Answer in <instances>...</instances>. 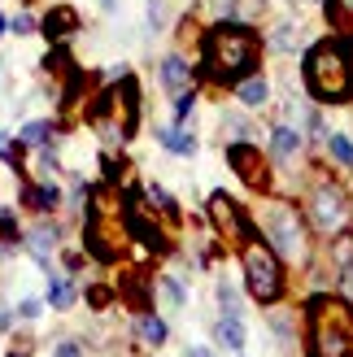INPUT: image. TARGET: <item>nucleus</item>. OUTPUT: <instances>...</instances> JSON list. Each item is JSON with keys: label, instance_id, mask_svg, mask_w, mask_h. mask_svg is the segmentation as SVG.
Returning <instances> with one entry per match:
<instances>
[{"label": "nucleus", "instance_id": "nucleus-6", "mask_svg": "<svg viewBox=\"0 0 353 357\" xmlns=\"http://www.w3.org/2000/svg\"><path fill=\"white\" fill-rule=\"evenodd\" d=\"M310 222L323 231V236H336V231H345L349 222V201H345V192L336 183H323L319 192L310 196Z\"/></svg>", "mask_w": 353, "mask_h": 357}, {"label": "nucleus", "instance_id": "nucleus-12", "mask_svg": "<svg viewBox=\"0 0 353 357\" xmlns=\"http://www.w3.org/2000/svg\"><path fill=\"white\" fill-rule=\"evenodd\" d=\"M323 5H327V22L353 40V0H323Z\"/></svg>", "mask_w": 353, "mask_h": 357}, {"label": "nucleus", "instance_id": "nucleus-23", "mask_svg": "<svg viewBox=\"0 0 353 357\" xmlns=\"http://www.w3.org/2000/svg\"><path fill=\"white\" fill-rule=\"evenodd\" d=\"M218 301H223V310H227V314H236V310H240V301H236V288H232V283H218Z\"/></svg>", "mask_w": 353, "mask_h": 357}, {"label": "nucleus", "instance_id": "nucleus-30", "mask_svg": "<svg viewBox=\"0 0 353 357\" xmlns=\"http://www.w3.org/2000/svg\"><path fill=\"white\" fill-rule=\"evenodd\" d=\"M5 26H9V22H5V13H0V35H5Z\"/></svg>", "mask_w": 353, "mask_h": 357}, {"label": "nucleus", "instance_id": "nucleus-32", "mask_svg": "<svg viewBox=\"0 0 353 357\" xmlns=\"http://www.w3.org/2000/svg\"><path fill=\"white\" fill-rule=\"evenodd\" d=\"M0 213H5V209H0Z\"/></svg>", "mask_w": 353, "mask_h": 357}, {"label": "nucleus", "instance_id": "nucleus-31", "mask_svg": "<svg viewBox=\"0 0 353 357\" xmlns=\"http://www.w3.org/2000/svg\"><path fill=\"white\" fill-rule=\"evenodd\" d=\"M100 5H105V9H114V5H118V0H100Z\"/></svg>", "mask_w": 353, "mask_h": 357}, {"label": "nucleus", "instance_id": "nucleus-25", "mask_svg": "<svg viewBox=\"0 0 353 357\" xmlns=\"http://www.w3.org/2000/svg\"><path fill=\"white\" fill-rule=\"evenodd\" d=\"M9 26H13L17 35H31V31H35V22H31V13H17V17H13Z\"/></svg>", "mask_w": 353, "mask_h": 357}, {"label": "nucleus", "instance_id": "nucleus-21", "mask_svg": "<svg viewBox=\"0 0 353 357\" xmlns=\"http://www.w3.org/2000/svg\"><path fill=\"white\" fill-rule=\"evenodd\" d=\"M48 301H52L57 310H66L70 301H75V292H70V283H66V279H52V275H48Z\"/></svg>", "mask_w": 353, "mask_h": 357}, {"label": "nucleus", "instance_id": "nucleus-5", "mask_svg": "<svg viewBox=\"0 0 353 357\" xmlns=\"http://www.w3.org/2000/svg\"><path fill=\"white\" fill-rule=\"evenodd\" d=\"M271 244H275V253L279 257H288V261H301L306 257V231H301V218H296V209L292 205H275L271 209Z\"/></svg>", "mask_w": 353, "mask_h": 357}, {"label": "nucleus", "instance_id": "nucleus-18", "mask_svg": "<svg viewBox=\"0 0 353 357\" xmlns=\"http://www.w3.org/2000/svg\"><path fill=\"white\" fill-rule=\"evenodd\" d=\"M52 240H57V231H52L48 222H44V227H35V231H31V253L44 261V257H48V248H52Z\"/></svg>", "mask_w": 353, "mask_h": 357}, {"label": "nucleus", "instance_id": "nucleus-13", "mask_svg": "<svg viewBox=\"0 0 353 357\" xmlns=\"http://www.w3.org/2000/svg\"><path fill=\"white\" fill-rule=\"evenodd\" d=\"M236 96H240L244 105H266V96H271V87H266V79H257V75H249V79H240V83H236Z\"/></svg>", "mask_w": 353, "mask_h": 357}, {"label": "nucleus", "instance_id": "nucleus-28", "mask_svg": "<svg viewBox=\"0 0 353 357\" xmlns=\"http://www.w3.org/2000/svg\"><path fill=\"white\" fill-rule=\"evenodd\" d=\"M52 357H83V353H79V344H57V353H52Z\"/></svg>", "mask_w": 353, "mask_h": 357}, {"label": "nucleus", "instance_id": "nucleus-8", "mask_svg": "<svg viewBox=\"0 0 353 357\" xmlns=\"http://www.w3.org/2000/svg\"><path fill=\"white\" fill-rule=\"evenodd\" d=\"M227 162H232V170H236L249 188H266V166H262V153H257L253 144L236 139V144L227 149Z\"/></svg>", "mask_w": 353, "mask_h": 357}, {"label": "nucleus", "instance_id": "nucleus-17", "mask_svg": "<svg viewBox=\"0 0 353 357\" xmlns=\"http://www.w3.org/2000/svg\"><path fill=\"white\" fill-rule=\"evenodd\" d=\"M27 201H31L35 209H44V213H48V209H57L61 196H57V188H52V183H40V188H31V192H27Z\"/></svg>", "mask_w": 353, "mask_h": 357}, {"label": "nucleus", "instance_id": "nucleus-27", "mask_svg": "<svg viewBox=\"0 0 353 357\" xmlns=\"http://www.w3.org/2000/svg\"><path fill=\"white\" fill-rule=\"evenodd\" d=\"M149 26H153V31L162 26V5H157V0H149Z\"/></svg>", "mask_w": 353, "mask_h": 357}, {"label": "nucleus", "instance_id": "nucleus-19", "mask_svg": "<svg viewBox=\"0 0 353 357\" xmlns=\"http://www.w3.org/2000/svg\"><path fill=\"white\" fill-rule=\"evenodd\" d=\"M48 135H52V122H27L22 127V144H31V149H40V144H48Z\"/></svg>", "mask_w": 353, "mask_h": 357}, {"label": "nucleus", "instance_id": "nucleus-10", "mask_svg": "<svg viewBox=\"0 0 353 357\" xmlns=\"http://www.w3.org/2000/svg\"><path fill=\"white\" fill-rule=\"evenodd\" d=\"M162 83H166L170 96H183L188 87H192V70H188V61H183V57H166V61H162Z\"/></svg>", "mask_w": 353, "mask_h": 357}, {"label": "nucleus", "instance_id": "nucleus-15", "mask_svg": "<svg viewBox=\"0 0 353 357\" xmlns=\"http://www.w3.org/2000/svg\"><path fill=\"white\" fill-rule=\"evenodd\" d=\"M70 31H75V13H70V9H52L44 17V35H48V40H61V35H70Z\"/></svg>", "mask_w": 353, "mask_h": 357}, {"label": "nucleus", "instance_id": "nucleus-7", "mask_svg": "<svg viewBox=\"0 0 353 357\" xmlns=\"http://www.w3.org/2000/svg\"><path fill=\"white\" fill-rule=\"evenodd\" d=\"M209 218H214V227L223 231L227 240H249V236H253V227L244 222L240 205H236L227 192H214V196H209Z\"/></svg>", "mask_w": 353, "mask_h": 357}, {"label": "nucleus", "instance_id": "nucleus-11", "mask_svg": "<svg viewBox=\"0 0 353 357\" xmlns=\"http://www.w3.org/2000/svg\"><path fill=\"white\" fill-rule=\"evenodd\" d=\"M214 335H218V344H227L232 353L244 349V327H240V318H236V314H223V318H218V327H214Z\"/></svg>", "mask_w": 353, "mask_h": 357}, {"label": "nucleus", "instance_id": "nucleus-2", "mask_svg": "<svg viewBox=\"0 0 353 357\" xmlns=\"http://www.w3.org/2000/svg\"><path fill=\"white\" fill-rule=\"evenodd\" d=\"M306 87L323 105H340L353 96V40L349 35L323 40L306 52Z\"/></svg>", "mask_w": 353, "mask_h": 357}, {"label": "nucleus", "instance_id": "nucleus-22", "mask_svg": "<svg viewBox=\"0 0 353 357\" xmlns=\"http://www.w3.org/2000/svg\"><path fill=\"white\" fill-rule=\"evenodd\" d=\"M140 335H144L149 344H162V340H166V323H162V318H153V314L140 318Z\"/></svg>", "mask_w": 353, "mask_h": 357}, {"label": "nucleus", "instance_id": "nucleus-16", "mask_svg": "<svg viewBox=\"0 0 353 357\" xmlns=\"http://www.w3.org/2000/svg\"><path fill=\"white\" fill-rule=\"evenodd\" d=\"M271 149H275V157H292L296 149H301V135H296L292 127H275V135H271Z\"/></svg>", "mask_w": 353, "mask_h": 357}, {"label": "nucleus", "instance_id": "nucleus-9", "mask_svg": "<svg viewBox=\"0 0 353 357\" xmlns=\"http://www.w3.org/2000/svg\"><path fill=\"white\" fill-rule=\"evenodd\" d=\"M122 218H127V231H131V236H135L140 244H144V248H157V253H166V236H162V231H157V227L144 218V213L135 209V196L127 201V209H122Z\"/></svg>", "mask_w": 353, "mask_h": 357}, {"label": "nucleus", "instance_id": "nucleus-14", "mask_svg": "<svg viewBox=\"0 0 353 357\" xmlns=\"http://www.w3.org/2000/svg\"><path fill=\"white\" fill-rule=\"evenodd\" d=\"M157 139L170 149V153H179V157H192L197 153V139H192L188 131H179V127H166V131H157Z\"/></svg>", "mask_w": 353, "mask_h": 357}, {"label": "nucleus", "instance_id": "nucleus-20", "mask_svg": "<svg viewBox=\"0 0 353 357\" xmlns=\"http://www.w3.org/2000/svg\"><path fill=\"white\" fill-rule=\"evenodd\" d=\"M327 149H331V157H336L340 166L353 170V139L349 135H327Z\"/></svg>", "mask_w": 353, "mask_h": 357}, {"label": "nucleus", "instance_id": "nucleus-24", "mask_svg": "<svg viewBox=\"0 0 353 357\" xmlns=\"http://www.w3.org/2000/svg\"><path fill=\"white\" fill-rule=\"evenodd\" d=\"M149 201H153V209H166V213H174V201L162 192V188H149Z\"/></svg>", "mask_w": 353, "mask_h": 357}, {"label": "nucleus", "instance_id": "nucleus-26", "mask_svg": "<svg viewBox=\"0 0 353 357\" xmlns=\"http://www.w3.org/2000/svg\"><path fill=\"white\" fill-rule=\"evenodd\" d=\"M174 114H179V118H188V114H192V92L174 96Z\"/></svg>", "mask_w": 353, "mask_h": 357}, {"label": "nucleus", "instance_id": "nucleus-1", "mask_svg": "<svg viewBox=\"0 0 353 357\" xmlns=\"http://www.w3.org/2000/svg\"><path fill=\"white\" fill-rule=\"evenodd\" d=\"M205 75L218 83H240L257 70V31L244 22H218L205 35Z\"/></svg>", "mask_w": 353, "mask_h": 357}, {"label": "nucleus", "instance_id": "nucleus-4", "mask_svg": "<svg viewBox=\"0 0 353 357\" xmlns=\"http://www.w3.org/2000/svg\"><path fill=\"white\" fill-rule=\"evenodd\" d=\"M244 279H249V292L253 301H262V305H275L279 296H284V266H279V253L271 244H262L257 236L244 240Z\"/></svg>", "mask_w": 353, "mask_h": 357}, {"label": "nucleus", "instance_id": "nucleus-29", "mask_svg": "<svg viewBox=\"0 0 353 357\" xmlns=\"http://www.w3.org/2000/svg\"><path fill=\"white\" fill-rule=\"evenodd\" d=\"M188 357H214L209 349H188Z\"/></svg>", "mask_w": 353, "mask_h": 357}, {"label": "nucleus", "instance_id": "nucleus-3", "mask_svg": "<svg viewBox=\"0 0 353 357\" xmlns=\"http://www.w3.org/2000/svg\"><path fill=\"white\" fill-rule=\"evenodd\" d=\"M310 357H353V314L345 301H310Z\"/></svg>", "mask_w": 353, "mask_h": 357}]
</instances>
